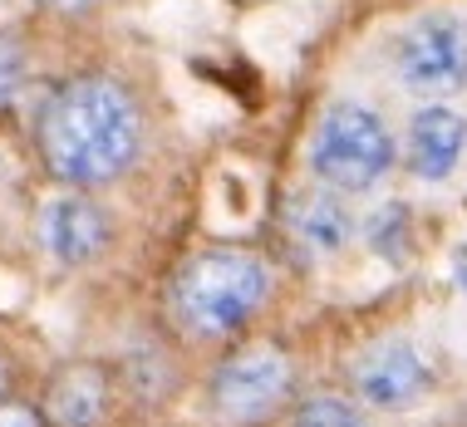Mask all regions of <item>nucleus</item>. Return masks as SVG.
I'll return each instance as SVG.
<instances>
[{"mask_svg": "<svg viewBox=\"0 0 467 427\" xmlns=\"http://www.w3.org/2000/svg\"><path fill=\"white\" fill-rule=\"evenodd\" d=\"M290 427H374V422L355 393H300L296 408H290Z\"/></svg>", "mask_w": 467, "mask_h": 427, "instance_id": "9b49d317", "label": "nucleus"}, {"mask_svg": "<svg viewBox=\"0 0 467 427\" xmlns=\"http://www.w3.org/2000/svg\"><path fill=\"white\" fill-rule=\"evenodd\" d=\"M275 295V270L251 246H207L187 256L168 280V324L197 349L236 344L266 315Z\"/></svg>", "mask_w": 467, "mask_h": 427, "instance_id": "f03ea898", "label": "nucleus"}, {"mask_svg": "<svg viewBox=\"0 0 467 427\" xmlns=\"http://www.w3.org/2000/svg\"><path fill=\"white\" fill-rule=\"evenodd\" d=\"M349 393L369 412H399L433 393V369L409 339H379L349 363Z\"/></svg>", "mask_w": 467, "mask_h": 427, "instance_id": "0eeeda50", "label": "nucleus"}, {"mask_svg": "<svg viewBox=\"0 0 467 427\" xmlns=\"http://www.w3.org/2000/svg\"><path fill=\"white\" fill-rule=\"evenodd\" d=\"M35 153L59 187L104 192L143 153V104L119 74L79 69L35 113Z\"/></svg>", "mask_w": 467, "mask_h": 427, "instance_id": "f257e3e1", "label": "nucleus"}, {"mask_svg": "<svg viewBox=\"0 0 467 427\" xmlns=\"http://www.w3.org/2000/svg\"><path fill=\"white\" fill-rule=\"evenodd\" d=\"M35 403L45 427H113L123 403L119 369L109 359H65L40 379Z\"/></svg>", "mask_w": 467, "mask_h": 427, "instance_id": "423d86ee", "label": "nucleus"}, {"mask_svg": "<svg viewBox=\"0 0 467 427\" xmlns=\"http://www.w3.org/2000/svg\"><path fill=\"white\" fill-rule=\"evenodd\" d=\"M40 246L55 266L84 270L94 260H104V250L113 246V211L99 202L94 192H74L59 187V197H49L40 211Z\"/></svg>", "mask_w": 467, "mask_h": 427, "instance_id": "6e6552de", "label": "nucleus"}, {"mask_svg": "<svg viewBox=\"0 0 467 427\" xmlns=\"http://www.w3.org/2000/svg\"><path fill=\"white\" fill-rule=\"evenodd\" d=\"M300 398V363L281 339H236L207 369L202 403L217 427H271Z\"/></svg>", "mask_w": 467, "mask_h": 427, "instance_id": "7ed1b4c3", "label": "nucleus"}, {"mask_svg": "<svg viewBox=\"0 0 467 427\" xmlns=\"http://www.w3.org/2000/svg\"><path fill=\"white\" fill-rule=\"evenodd\" d=\"M40 5L49 10V15H59V20H84V15H94L104 0H40Z\"/></svg>", "mask_w": 467, "mask_h": 427, "instance_id": "4468645a", "label": "nucleus"}, {"mask_svg": "<svg viewBox=\"0 0 467 427\" xmlns=\"http://www.w3.org/2000/svg\"><path fill=\"white\" fill-rule=\"evenodd\" d=\"M403 147H409V168L419 172L423 182H443L458 172V162L467 153V118L452 108H419L409 118V137H403Z\"/></svg>", "mask_w": 467, "mask_h": 427, "instance_id": "9d476101", "label": "nucleus"}, {"mask_svg": "<svg viewBox=\"0 0 467 427\" xmlns=\"http://www.w3.org/2000/svg\"><path fill=\"white\" fill-rule=\"evenodd\" d=\"M25 74H30V55H25V40L16 30H0V113H10L20 104Z\"/></svg>", "mask_w": 467, "mask_h": 427, "instance_id": "f8f14e48", "label": "nucleus"}, {"mask_svg": "<svg viewBox=\"0 0 467 427\" xmlns=\"http://www.w3.org/2000/svg\"><path fill=\"white\" fill-rule=\"evenodd\" d=\"M0 427H45L40 403H25V398H5V403H0Z\"/></svg>", "mask_w": 467, "mask_h": 427, "instance_id": "ddd939ff", "label": "nucleus"}, {"mask_svg": "<svg viewBox=\"0 0 467 427\" xmlns=\"http://www.w3.org/2000/svg\"><path fill=\"white\" fill-rule=\"evenodd\" d=\"M394 158L399 147H394V133L384 128V118L364 104H349V98L325 108L320 128L310 137V172L345 197L369 192L374 182H384Z\"/></svg>", "mask_w": 467, "mask_h": 427, "instance_id": "20e7f679", "label": "nucleus"}, {"mask_svg": "<svg viewBox=\"0 0 467 427\" xmlns=\"http://www.w3.org/2000/svg\"><path fill=\"white\" fill-rule=\"evenodd\" d=\"M281 221L300 246L315 250V256H339V250L355 241V217H349V207H345V192H335V187H325V182L290 187Z\"/></svg>", "mask_w": 467, "mask_h": 427, "instance_id": "1a4fd4ad", "label": "nucleus"}, {"mask_svg": "<svg viewBox=\"0 0 467 427\" xmlns=\"http://www.w3.org/2000/svg\"><path fill=\"white\" fill-rule=\"evenodd\" d=\"M5 398H16V359L0 344V403H5Z\"/></svg>", "mask_w": 467, "mask_h": 427, "instance_id": "2eb2a0df", "label": "nucleus"}, {"mask_svg": "<svg viewBox=\"0 0 467 427\" xmlns=\"http://www.w3.org/2000/svg\"><path fill=\"white\" fill-rule=\"evenodd\" d=\"M394 69L413 94H462L467 89V20L419 15L394 45Z\"/></svg>", "mask_w": 467, "mask_h": 427, "instance_id": "39448f33", "label": "nucleus"}]
</instances>
